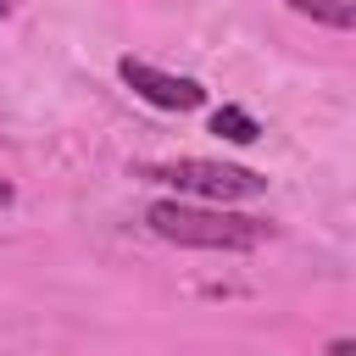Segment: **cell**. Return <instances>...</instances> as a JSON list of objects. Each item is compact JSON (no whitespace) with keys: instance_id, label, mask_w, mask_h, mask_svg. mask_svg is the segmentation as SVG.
Returning <instances> with one entry per match:
<instances>
[{"instance_id":"6","label":"cell","mask_w":356,"mask_h":356,"mask_svg":"<svg viewBox=\"0 0 356 356\" xmlns=\"http://www.w3.org/2000/svg\"><path fill=\"white\" fill-rule=\"evenodd\" d=\"M328 356H356V345H350V339H334V345H328Z\"/></svg>"},{"instance_id":"7","label":"cell","mask_w":356,"mask_h":356,"mask_svg":"<svg viewBox=\"0 0 356 356\" xmlns=\"http://www.w3.org/2000/svg\"><path fill=\"white\" fill-rule=\"evenodd\" d=\"M11 200H17V189H11V184H6V178H0V211H6V206H11Z\"/></svg>"},{"instance_id":"1","label":"cell","mask_w":356,"mask_h":356,"mask_svg":"<svg viewBox=\"0 0 356 356\" xmlns=\"http://www.w3.org/2000/svg\"><path fill=\"white\" fill-rule=\"evenodd\" d=\"M145 228L167 245H189V250H256L267 245V222L239 217L228 206L211 200H150L145 206Z\"/></svg>"},{"instance_id":"8","label":"cell","mask_w":356,"mask_h":356,"mask_svg":"<svg viewBox=\"0 0 356 356\" xmlns=\"http://www.w3.org/2000/svg\"><path fill=\"white\" fill-rule=\"evenodd\" d=\"M17 6H22V0H0V17H6V11H17Z\"/></svg>"},{"instance_id":"5","label":"cell","mask_w":356,"mask_h":356,"mask_svg":"<svg viewBox=\"0 0 356 356\" xmlns=\"http://www.w3.org/2000/svg\"><path fill=\"white\" fill-rule=\"evenodd\" d=\"M284 6L300 11V17H312V22H328V28H350L356 22L350 0H284Z\"/></svg>"},{"instance_id":"3","label":"cell","mask_w":356,"mask_h":356,"mask_svg":"<svg viewBox=\"0 0 356 356\" xmlns=\"http://www.w3.org/2000/svg\"><path fill=\"white\" fill-rule=\"evenodd\" d=\"M117 72H122V83H128L139 100H150V106H161V111H195V106H206V89H200L195 78L161 72V67H150V61H139V56H122Z\"/></svg>"},{"instance_id":"4","label":"cell","mask_w":356,"mask_h":356,"mask_svg":"<svg viewBox=\"0 0 356 356\" xmlns=\"http://www.w3.org/2000/svg\"><path fill=\"white\" fill-rule=\"evenodd\" d=\"M211 134H217V139H234V145H256V139H261V122H256L245 106H217V111H211Z\"/></svg>"},{"instance_id":"2","label":"cell","mask_w":356,"mask_h":356,"mask_svg":"<svg viewBox=\"0 0 356 356\" xmlns=\"http://www.w3.org/2000/svg\"><path fill=\"white\" fill-rule=\"evenodd\" d=\"M134 178L145 184H167L189 200H211V206H234V200H256L267 195V178L234 161H206V156H178V161H139Z\"/></svg>"}]
</instances>
